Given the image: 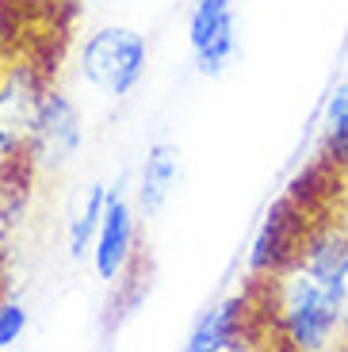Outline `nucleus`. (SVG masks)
<instances>
[{
	"instance_id": "1",
	"label": "nucleus",
	"mask_w": 348,
	"mask_h": 352,
	"mask_svg": "<svg viewBox=\"0 0 348 352\" xmlns=\"http://www.w3.org/2000/svg\"><path fill=\"white\" fill-rule=\"evenodd\" d=\"M261 337L287 344L295 352H325L340 344V314L329 287L303 264H291L268 280H252Z\"/></svg>"
},
{
	"instance_id": "2",
	"label": "nucleus",
	"mask_w": 348,
	"mask_h": 352,
	"mask_svg": "<svg viewBox=\"0 0 348 352\" xmlns=\"http://www.w3.org/2000/svg\"><path fill=\"white\" fill-rule=\"evenodd\" d=\"M149 65V43L142 31L127 23L96 27L80 46V77L100 96L122 100L142 85Z\"/></svg>"
},
{
	"instance_id": "3",
	"label": "nucleus",
	"mask_w": 348,
	"mask_h": 352,
	"mask_svg": "<svg viewBox=\"0 0 348 352\" xmlns=\"http://www.w3.org/2000/svg\"><path fill=\"white\" fill-rule=\"evenodd\" d=\"M46 92H50L46 65H39L35 54L16 50L4 58V69H0V157H19L31 150Z\"/></svg>"
},
{
	"instance_id": "4",
	"label": "nucleus",
	"mask_w": 348,
	"mask_h": 352,
	"mask_svg": "<svg viewBox=\"0 0 348 352\" xmlns=\"http://www.w3.org/2000/svg\"><path fill=\"white\" fill-rule=\"evenodd\" d=\"M314 222H318V214L306 203H298L291 192L279 195L268 207L264 222L257 226V234H252L249 256H245L249 280H268V276L291 268L298 261V253H303V241Z\"/></svg>"
},
{
	"instance_id": "5",
	"label": "nucleus",
	"mask_w": 348,
	"mask_h": 352,
	"mask_svg": "<svg viewBox=\"0 0 348 352\" xmlns=\"http://www.w3.org/2000/svg\"><path fill=\"white\" fill-rule=\"evenodd\" d=\"M188 50L203 77H222L241 54L237 0H195L188 12Z\"/></svg>"
},
{
	"instance_id": "6",
	"label": "nucleus",
	"mask_w": 348,
	"mask_h": 352,
	"mask_svg": "<svg viewBox=\"0 0 348 352\" xmlns=\"http://www.w3.org/2000/svg\"><path fill=\"white\" fill-rule=\"evenodd\" d=\"M134 256H138V203H131L122 184H111L104 222L92 241V272L104 283H119Z\"/></svg>"
},
{
	"instance_id": "7",
	"label": "nucleus",
	"mask_w": 348,
	"mask_h": 352,
	"mask_svg": "<svg viewBox=\"0 0 348 352\" xmlns=\"http://www.w3.org/2000/svg\"><path fill=\"white\" fill-rule=\"evenodd\" d=\"M80 142H85L80 107L61 88L50 85V92L43 100V111H39V126H35V138H31L27 157L35 161L39 173H58V168H65L77 157Z\"/></svg>"
},
{
	"instance_id": "8",
	"label": "nucleus",
	"mask_w": 348,
	"mask_h": 352,
	"mask_svg": "<svg viewBox=\"0 0 348 352\" xmlns=\"http://www.w3.org/2000/svg\"><path fill=\"white\" fill-rule=\"evenodd\" d=\"M252 337H261V322H257L252 291H245V295L218 299L215 307L203 310L184 337V352H237Z\"/></svg>"
},
{
	"instance_id": "9",
	"label": "nucleus",
	"mask_w": 348,
	"mask_h": 352,
	"mask_svg": "<svg viewBox=\"0 0 348 352\" xmlns=\"http://www.w3.org/2000/svg\"><path fill=\"white\" fill-rule=\"evenodd\" d=\"M184 180V153L176 142L161 138L149 146L146 161H142V173H138V184H134V203H138V214L142 219H157L173 203L176 188Z\"/></svg>"
},
{
	"instance_id": "10",
	"label": "nucleus",
	"mask_w": 348,
	"mask_h": 352,
	"mask_svg": "<svg viewBox=\"0 0 348 352\" xmlns=\"http://www.w3.org/2000/svg\"><path fill=\"white\" fill-rule=\"evenodd\" d=\"M107 192L111 188L100 180H88L73 192L69 199V219H65V245H69L73 261H88L92 256V241L100 234V222L107 211Z\"/></svg>"
},
{
	"instance_id": "11",
	"label": "nucleus",
	"mask_w": 348,
	"mask_h": 352,
	"mask_svg": "<svg viewBox=\"0 0 348 352\" xmlns=\"http://www.w3.org/2000/svg\"><path fill=\"white\" fill-rule=\"evenodd\" d=\"M318 157L329 161V165L340 168V173H348V65L340 69V77H337V85H333V92L325 96Z\"/></svg>"
},
{
	"instance_id": "12",
	"label": "nucleus",
	"mask_w": 348,
	"mask_h": 352,
	"mask_svg": "<svg viewBox=\"0 0 348 352\" xmlns=\"http://www.w3.org/2000/svg\"><path fill=\"white\" fill-rule=\"evenodd\" d=\"M111 287L122 291L119 299L111 302V326H115V322H122L127 314H134V310L146 302V295H149V261L138 253V256H134V264L122 272V280L111 283Z\"/></svg>"
},
{
	"instance_id": "13",
	"label": "nucleus",
	"mask_w": 348,
	"mask_h": 352,
	"mask_svg": "<svg viewBox=\"0 0 348 352\" xmlns=\"http://www.w3.org/2000/svg\"><path fill=\"white\" fill-rule=\"evenodd\" d=\"M27 307L12 295H0V349H12L27 333Z\"/></svg>"
},
{
	"instance_id": "14",
	"label": "nucleus",
	"mask_w": 348,
	"mask_h": 352,
	"mask_svg": "<svg viewBox=\"0 0 348 352\" xmlns=\"http://www.w3.org/2000/svg\"><path fill=\"white\" fill-rule=\"evenodd\" d=\"M329 295H333L337 314H340V344H348V256H345V264H340V272L333 276Z\"/></svg>"
},
{
	"instance_id": "15",
	"label": "nucleus",
	"mask_w": 348,
	"mask_h": 352,
	"mask_svg": "<svg viewBox=\"0 0 348 352\" xmlns=\"http://www.w3.org/2000/svg\"><path fill=\"white\" fill-rule=\"evenodd\" d=\"M4 58H8V54H4V50H0V69H4Z\"/></svg>"
}]
</instances>
